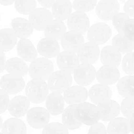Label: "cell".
Returning <instances> with one entry per match:
<instances>
[{"label": "cell", "mask_w": 134, "mask_h": 134, "mask_svg": "<svg viewBox=\"0 0 134 134\" xmlns=\"http://www.w3.org/2000/svg\"><path fill=\"white\" fill-rule=\"evenodd\" d=\"M25 92L30 102L34 104H39L47 99L49 88L48 84L44 80L32 79L26 85Z\"/></svg>", "instance_id": "cell-1"}, {"label": "cell", "mask_w": 134, "mask_h": 134, "mask_svg": "<svg viewBox=\"0 0 134 134\" xmlns=\"http://www.w3.org/2000/svg\"><path fill=\"white\" fill-rule=\"evenodd\" d=\"M77 119L86 126H92L100 120V113L98 106L94 103L83 102L77 105L75 111Z\"/></svg>", "instance_id": "cell-2"}, {"label": "cell", "mask_w": 134, "mask_h": 134, "mask_svg": "<svg viewBox=\"0 0 134 134\" xmlns=\"http://www.w3.org/2000/svg\"><path fill=\"white\" fill-rule=\"evenodd\" d=\"M54 66L52 62L46 58H38L32 61L29 66V74L32 79L46 81L52 74Z\"/></svg>", "instance_id": "cell-3"}, {"label": "cell", "mask_w": 134, "mask_h": 134, "mask_svg": "<svg viewBox=\"0 0 134 134\" xmlns=\"http://www.w3.org/2000/svg\"><path fill=\"white\" fill-rule=\"evenodd\" d=\"M73 81L71 74L67 71L59 70L52 73L48 79V88L52 92H64L71 86Z\"/></svg>", "instance_id": "cell-4"}, {"label": "cell", "mask_w": 134, "mask_h": 134, "mask_svg": "<svg viewBox=\"0 0 134 134\" xmlns=\"http://www.w3.org/2000/svg\"><path fill=\"white\" fill-rule=\"evenodd\" d=\"M112 35L111 27L104 22H98L90 26L87 33L89 41L97 44H103L108 41Z\"/></svg>", "instance_id": "cell-5"}, {"label": "cell", "mask_w": 134, "mask_h": 134, "mask_svg": "<svg viewBox=\"0 0 134 134\" xmlns=\"http://www.w3.org/2000/svg\"><path fill=\"white\" fill-rule=\"evenodd\" d=\"M26 119L29 125L33 128L41 129L49 124L51 113L43 107H33L27 111Z\"/></svg>", "instance_id": "cell-6"}, {"label": "cell", "mask_w": 134, "mask_h": 134, "mask_svg": "<svg viewBox=\"0 0 134 134\" xmlns=\"http://www.w3.org/2000/svg\"><path fill=\"white\" fill-rule=\"evenodd\" d=\"M53 20L52 13L44 7L37 8L29 14V21L37 31H44L48 24Z\"/></svg>", "instance_id": "cell-7"}, {"label": "cell", "mask_w": 134, "mask_h": 134, "mask_svg": "<svg viewBox=\"0 0 134 134\" xmlns=\"http://www.w3.org/2000/svg\"><path fill=\"white\" fill-rule=\"evenodd\" d=\"M67 24L71 31L83 35L90 28V19L86 13L75 11L68 18Z\"/></svg>", "instance_id": "cell-8"}, {"label": "cell", "mask_w": 134, "mask_h": 134, "mask_svg": "<svg viewBox=\"0 0 134 134\" xmlns=\"http://www.w3.org/2000/svg\"><path fill=\"white\" fill-rule=\"evenodd\" d=\"M96 73V69L92 64H81L75 71L73 77L79 85L86 86L94 82Z\"/></svg>", "instance_id": "cell-9"}, {"label": "cell", "mask_w": 134, "mask_h": 134, "mask_svg": "<svg viewBox=\"0 0 134 134\" xmlns=\"http://www.w3.org/2000/svg\"><path fill=\"white\" fill-rule=\"evenodd\" d=\"M119 10L120 4L117 0H100L96 7L97 16L105 21L112 20Z\"/></svg>", "instance_id": "cell-10"}, {"label": "cell", "mask_w": 134, "mask_h": 134, "mask_svg": "<svg viewBox=\"0 0 134 134\" xmlns=\"http://www.w3.org/2000/svg\"><path fill=\"white\" fill-rule=\"evenodd\" d=\"M0 86L8 94H15L20 92L24 88L26 82L22 77L9 73L1 77Z\"/></svg>", "instance_id": "cell-11"}, {"label": "cell", "mask_w": 134, "mask_h": 134, "mask_svg": "<svg viewBox=\"0 0 134 134\" xmlns=\"http://www.w3.org/2000/svg\"><path fill=\"white\" fill-rule=\"evenodd\" d=\"M77 54L80 62L92 65L99 59L100 56V49L98 44L88 41L82 46Z\"/></svg>", "instance_id": "cell-12"}, {"label": "cell", "mask_w": 134, "mask_h": 134, "mask_svg": "<svg viewBox=\"0 0 134 134\" xmlns=\"http://www.w3.org/2000/svg\"><path fill=\"white\" fill-rule=\"evenodd\" d=\"M56 63L59 69L69 73H74L79 65L80 61L77 54L70 51H64L60 52L56 58Z\"/></svg>", "instance_id": "cell-13"}, {"label": "cell", "mask_w": 134, "mask_h": 134, "mask_svg": "<svg viewBox=\"0 0 134 134\" xmlns=\"http://www.w3.org/2000/svg\"><path fill=\"white\" fill-rule=\"evenodd\" d=\"M38 53L46 58L57 57L60 52V47L56 39L45 37L41 39L37 46Z\"/></svg>", "instance_id": "cell-14"}, {"label": "cell", "mask_w": 134, "mask_h": 134, "mask_svg": "<svg viewBox=\"0 0 134 134\" xmlns=\"http://www.w3.org/2000/svg\"><path fill=\"white\" fill-rule=\"evenodd\" d=\"M120 77L119 69L113 65H103L96 73V79L99 83L107 86L117 82L120 79Z\"/></svg>", "instance_id": "cell-15"}, {"label": "cell", "mask_w": 134, "mask_h": 134, "mask_svg": "<svg viewBox=\"0 0 134 134\" xmlns=\"http://www.w3.org/2000/svg\"><path fill=\"white\" fill-rule=\"evenodd\" d=\"M88 97V92L84 86H70L64 92V98L65 102L69 105H77L85 102Z\"/></svg>", "instance_id": "cell-16"}, {"label": "cell", "mask_w": 134, "mask_h": 134, "mask_svg": "<svg viewBox=\"0 0 134 134\" xmlns=\"http://www.w3.org/2000/svg\"><path fill=\"white\" fill-rule=\"evenodd\" d=\"M97 106L100 113V120L102 121H111L120 112V106L119 103L111 99L100 102Z\"/></svg>", "instance_id": "cell-17"}, {"label": "cell", "mask_w": 134, "mask_h": 134, "mask_svg": "<svg viewBox=\"0 0 134 134\" xmlns=\"http://www.w3.org/2000/svg\"><path fill=\"white\" fill-rule=\"evenodd\" d=\"M85 44L82 35L73 31H67L61 39V44L64 51L77 53Z\"/></svg>", "instance_id": "cell-18"}, {"label": "cell", "mask_w": 134, "mask_h": 134, "mask_svg": "<svg viewBox=\"0 0 134 134\" xmlns=\"http://www.w3.org/2000/svg\"><path fill=\"white\" fill-rule=\"evenodd\" d=\"M30 106V101L24 96H17L9 102L8 111L14 118L22 117L26 115Z\"/></svg>", "instance_id": "cell-19"}, {"label": "cell", "mask_w": 134, "mask_h": 134, "mask_svg": "<svg viewBox=\"0 0 134 134\" xmlns=\"http://www.w3.org/2000/svg\"><path fill=\"white\" fill-rule=\"evenodd\" d=\"M17 54L25 62H32L37 57V50L28 39H22L17 43Z\"/></svg>", "instance_id": "cell-20"}, {"label": "cell", "mask_w": 134, "mask_h": 134, "mask_svg": "<svg viewBox=\"0 0 134 134\" xmlns=\"http://www.w3.org/2000/svg\"><path fill=\"white\" fill-rule=\"evenodd\" d=\"M112 90L109 86L103 84H96L92 86L88 91V97L94 104L110 99L112 97Z\"/></svg>", "instance_id": "cell-21"}, {"label": "cell", "mask_w": 134, "mask_h": 134, "mask_svg": "<svg viewBox=\"0 0 134 134\" xmlns=\"http://www.w3.org/2000/svg\"><path fill=\"white\" fill-rule=\"evenodd\" d=\"M10 26L17 37L20 39H27L34 31V27L30 21L24 18L18 17L13 19L10 22Z\"/></svg>", "instance_id": "cell-22"}, {"label": "cell", "mask_w": 134, "mask_h": 134, "mask_svg": "<svg viewBox=\"0 0 134 134\" xmlns=\"http://www.w3.org/2000/svg\"><path fill=\"white\" fill-rule=\"evenodd\" d=\"M100 60L103 65H113L117 68L122 60L121 53L113 46L103 47L100 51Z\"/></svg>", "instance_id": "cell-23"}, {"label": "cell", "mask_w": 134, "mask_h": 134, "mask_svg": "<svg viewBox=\"0 0 134 134\" xmlns=\"http://www.w3.org/2000/svg\"><path fill=\"white\" fill-rule=\"evenodd\" d=\"M64 96L60 93L52 92L48 94L46 99V107L51 115L56 116L62 113L64 111Z\"/></svg>", "instance_id": "cell-24"}, {"label": "cell", "mask_w": 134, "mask_h": 134, "mask_svg": "<svg viewBox=\"0 0 134 134\" xmlns=\"http://www.w3.org/2000/svg\"><path fill=\"white\" fill-rule=\"evenodd\" d=\"M73 4L70 0H56L52 7V13L56 19L64 21L71 14Z\"/></svg>", "instance_id": "cell-25"}, {"label": "cell", "mask_w": 134, "mask_h": 134, "mask_svg": "<svg viewBox=\"0 0 134 134\" xmlns=\"http://www.w3.org/2000/svg\"><path fill=\"white\" fill-rule=\"evenodd\" d=\"M77 105H71L67 107L62 113V123L68 130H74L79 129L82 125V122L77 119L75 111Z\"/></svg>", "instance_id": "cell-26"}, {"label": "cell", "mask_w": 134, "mask_h": 134, "mask_svg": "<svg viewBox=\"0 0 134 134\" xmlns=\"http://www.w3.org/2000/svg\"><path fill=\"white\" fill-rule=\"evenodd\" d=\"M5 70L9 74L24 77L29 71V67L26 62L20 58H12L6 62Z\"/></svg>", "instance_id": "cell-27"}, {"label": "cell", "mask_w": 134, "mask_h": 134, "mask_svg": "<svg viewBox=\"0 0 134 134\" xmlns=\"http://www.w3.org/2000/svg\"><path fill=\"white\" fill-rule=\"evenodd\" d=\"M3 134H27V127L24 122L18 118H10L3 123Z\"/></svg>", "instance_id": "cell-28"}, {"label": "cell", "mask_w": 134, "mask_h": 134, "mask_svg": "<svg viewBox=\"0 0 134 134\" xmlns=\"http://www.w3.org/2000/svg\"><path fill=\"white\" fill-rule=\"evenodd\" d=\"M66 32L67 26L64 21L54 19L48 24L44 30V34L47 37L53 38L58 41L62 39Z\"/></svg>", "instance_id": "cell-29"}, {"label": "cell", "mask_w": 134, "mask_h": 134, "mask_svg": "<svg viewBox=\"0 0 134 134\" xmlns=\"http://www.w3.org/2000/svg\"><path fill=\"white\" fill-rule=\"evenodd\" d=\"M17 43V36L12 28L0 30V50L8 52L13 49Z\"/></svg>", "instance_id": "cell-30"}, {"label": "cell", "mask_w": 134, "mask_h": 134, "mask_svg": "<svg viewBox=\"0 0 134 134\" xmlns=\"http://www.w3.org/2000/svg\"><path fill=\"white\" fill-rule=\"evenodd\" d=\"M108 134H129L130 121L123 117H117L113 119L109 123L107 128Z\"/></svg>", "instance_id": "cell-31"}, {"label": "cell", "mask_w": 134, "mask_h": 134, "mask_svg": "<svg viewBox=\"0 0 134 134\" xmlns=\"http://www.w3.org/2000/svg\"><path fill=\"white\" fill-rule=\"evenodd\" d=\"M112 44L122 54L132 52L134 49V43L122 34H118L112 39Z\"/></svg>", "instance_id": "cell-32"}, {"label": "cell", "mask_w": 134, "mask_h": 134, "mask_svg": "<svg viewBox=\"0 0 134 134\" xmlns=\"http://www.w3.org/2000/svg\"><path fill=\"white\" fill-rule=\"evenodd\" d=\"M36 0H16L14 2V8L20 14H30L35 9H37Z\"/></svg>", "instance_id": "cell-33"}, {"label": "cell", "mask_w": 134, "mask_h": 134, "mask_svg": "<svg viewBox=\"0 0 134 134\" xmlns=\"http://www.w3.org/2000/svg\"><path fill=\"white\" fill-rule=\"evenodd\" d=\"M97 0H74L73 8L76 11L87 13L96 7Z\"/></svg>", "instance_id": "cell-34"}, {"label": "cell", "mask_w": 134, "mask_h": 134, "mask_svg": "<svg viewBox=\"0 0 134 134\" xmlns=\"http://www.w3.org/2000/svg\"><path fill=\"white\" fill-rule=\"evenodd\" d=\"M120 111L124 117L130 120L134 114V98L129 96L124 98L120 105Z\"/></svg>", "instance_id": "cell-35"}, {"label": "cell", "mask_w": 134, "mask_h": 134, "mask_svg": "<svg viewBox=\"0 0 134 134\" xmlns=\"http://www.w3.org/2000/svg\"><path fill=\"white\" fill-rule=\"evenodd\" d=\"M42 134H69V131L63 124L51 122L43 128Z\"/></svg>", "instance_id": "cell-36"}, {"label": "cell", "mask_w": 134, "mask_h": 134, "mask_svg": "<svg viewBox=\"0 0 134 134\" xmlns=\"http://www.w3.org/2000/svg\"><path fill=\"white\" fill-rule=\"evenodd\" d=\"M130 16L125 13H118L112 18V24L119 34H122L124 27L127 21L130 20Z\"/></svg>", "instance_id": "cell-37"}, {"label": "cell", "mask_w": 134, "mask_h": 134, "mask_svg": "<svg viewBox=\"0 0 134 134\" xmlns=\"http://www.w3.org/2000/svg\"><path fill=\"white\" fill-rule=\"evenodd\" d=\"M122 68L126 74L128 75H134V52L125 54L122 60Z\"/></svg>", "instance_id": "cell-38"}, {"label": "cell", "mask_w": 134, "mask_h": 134, "mask_svg": "<svg viewBox=\"0 0 134 134\" xmlns=\"http://www.w3.org/2000/svg\"><path fill=\"white\" fill-rule=\"evenodd\" d=\"M130 76V75H127L122 77L121 79H119V81L117 82V85H116L118 92L122 97L124 98L130 96L128 89V82Z\"/></svg>", "instance_id": "cell-39"}, {"label": "cell", "mask_w": 134, "mask_h": 134, "mask_svg": "<svg viewBox=\"0 0 134 134\" xmlns=\"http://www.w3.org/2000/svg\"><path fill=\"white\" fill-rule=\"evenodd\" d=\"M124 35L134 43V18L128 20L124 27Z\"/></svg>", "instance_id": "cell-40"}, {"label": "cell", "mask_w": 134, "mask_h": 134, "mask_svg": "<svg viewBox=\"0 0 134 134\" xmlns=\"http://www.w3.org/2000/svg\"><path fill=\"white\" fill-rule=\"evenodd\" d=\"M9 102L7 93L3 90H0V114L3 113L8 109Z\"/></svg>", "instance_id": "cell-41"}, {"label": "cell", "mask_w": 134, "mask_h": 134, "mask_svg": "<svg viewBox=\"0 0 134 134\" xmlns=\"http://www.w3.org/2000/svg\"><path fill=\"white\" fill-rule=\"evenodd\" d=\"M88 134H108L105 126L102 123L98 122L91 126Z\"/></svg>", "instance_id": "cell-42"}, {"label": "cell", "mask_w": 134, "mask_h": 134, "mask_svg": "<svg viewBox=\"0 0 134 134\" xmlns=\"http://www.w3.org/2000/svg\"><path fill=\"white\" fill-rule=\"evenodd\" d=\"M124 11L130 17L134 18V0H128L124 5Z\"/></svg>", "instance_id": "cell-43"}, {"label": "cell", "mask_w": 134, "mask_h": 134, "mask_svg": "<svg viewBox=\"0 0 134 134\" xmlns=\"http://www.w3.org/2000/svg\"><path fill=\"white\" fill-rule=\"evenodd\" d=\"M128 89L130 96L134 98V75L130 76L128 82Z\"/></svg>", "instance_id": "cell-44"}, {"label": "cell", "mask_w": 134, "mask_h": 134, "mask_svg": "<svg viewBox=\"0 0 134 134\" xmlns=\"http://www.w3.org/2000/svg\"><path fill=\"white\" fill-rule=\"evenodd\" d=\"M6 56L5 52L0 50V73L5 69L6 66Z\"/></svg>", "instance_id": "cell-45"}, {"label": "cell", "mask_w": 134, "mask_h": 134, "mask_svg": "<svg viewBox=\"0 0 134 134\" xmlns=\"http://www.w3.org/2000/svg\"><path fill=\"white\" fill-rule=\"evenodd\" d=\"M43 7L46 9L51 8L56 0H36Z\"/></svg>", "instance_id": "cell-46"}, {"label": "cell", "mask_w": 134, "mask_h": 134, "mask_svg": "<svg viewBox=\"0 0 134 134\" xmlns=\"http://www.w3.org/2000/svg\"><path fill=\"white\" fill-rule=\"evenodd\" d=\"M15 1L16 0H0V4L4 6H8L12 5Z\"/></svg>", "instance_id": "cell-47"}, {"label": "cell", "mask_w": 134, "mask_h": 134, "mask_svg": "<svg viewBox=\"0 0 134 134\" xmlns=\"http://www.w3.org/2000/svg\"><path fill=\"white\" fill-rule=\"evenodd\" d=\"M129 121H130V132L133 134H134V114L133 116L131 117V119H130Z\"/></svg>", "instance_id": "cell-48"}, {"label": "cell", "mask_w": 134, "mask_h": 134, "mask_svg": "<svg viewBox=\"0 0 134 134\" xmlns=\"http://www.w3.org/2000/svg\"><path fill=\"white\" fill-rule=\"evenodd\" d=\"M3 124V119H2V118L0 116V130L2 129Z\"/></svg>", "instance_id": "cell-49"}, {"label": "cell", "mask_w": 134, "mask_h": 134, "mask_svg": "<svg viewBox=\"0 0 134 134\" xmlns=\"http://www.w3.org/2000/svg\"><path fill=\"white\" fill-rule=\"evenodd\" d=\"M117 1H120V2H122V3L125 2V0H117Z\"/></svg>", "instance_id": "cell-50"}, {"label": "cell", "mask_w": 134, "mask_h": 134, "mask_svg": "<svg viewBox=\"0 0 134 134\" xmlns=\"http://www.w3.org/2000/svg\"><path fill=\"white\" fill-rule=\"evenodd\" d=\"M0 134H3L2 132H0Z\"/></svg>", "instance_id": "cell-51"}, {"label": "cell", "mask_w": 134, "mask_h": 134, "mask_svg": "<svg viewBox=\"0 0 134 134\" xmlns=\"http://www.w3.org/2000/svg\"><path fill=\"white\" fill-rule=\"evenodd\" d=\"M0 20H1V15H0Z\"/></svg>", "instance_id": "cell-52"}]
</instances>
